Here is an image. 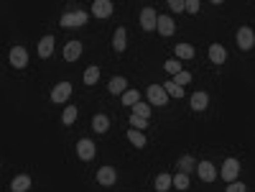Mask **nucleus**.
<instances>
[{
	"instance_id": "f257e3e1",
	"label": "nucleus",
	"mask_w": 255,
	"mask_h": 192,
	"mask_svg": "<svg viewBox=\"0 0 255 192\" xmlns=\"http://www.w3.org/2000/svg\"><path fill=\"white\" fill-rule=\"evenodd\" d=\"M235 41H237V49L250 51V49L255 47V31H253L250 26H240L237 34H235Z\"/></svg>"
},
{
	"instance_id": "f03ea898",
	"label": "nucleus",
	"mask_w": 255,
	"mask_h": 192,
	"mask_svg": "<svg viewBox=\"0 0 255 192\" xmlns=\"http://www.w3.org/2000/svg\"><path fill=\"white\" fill-rule=\"evenodd\" d=\"M146 95H148V102L156 105V108H163L169 102V93H166V87H163V85H151L146 90Z\"/></svg>"
},
{
	"instance_id": "7ed1b4c3",
	"label": "nucleus",
	"mask_w": 255,
	"mask_h": 192,
	"mask_svg": "<svg viewBox=\"0 0 255 192\" xmlns=\"http://www.w3.org/2000/svg\"><path fill=\"white\" fill-rule=\"evenodd\" d=\"M8 62H10L13 69H26V64H28V51H26L23 47H13V49L8 51Z\"/></svg>"
},
{
	"instance_id": "20e7f679",
	"label": "nucleus",
	"mask_w": 255,
	"mask_h": 192,
	"mask_svg": "<svg viewBox=\"0 0 255 192\" xmlns=\"http://www.w3.org/2000/svg\"><path fill=\"white\" fill-rule=\"evenodd\" d=\"M87 13L84 10H72V13H64L62 16V26L64 28H79V26H84L87 23Z\"/></svg>"
},
{
	"instance_id": "39448f33",
	"label": "nucleus",
	"mask_w": 255,
	"mask_h": 192,
	"mask_svg": "<svg viewBox=\"0 0 255 192\" xmlns=\"http://www.w3.org/2000/svg\"><path fill=\"white\" fill-rule=\"evenodd\" d=\"M222 180L224 182H237V174H240V161L237 159H224V164H222Z\"/></svg>"
},
{
	"instance_id": "423d86ee",
	"label": "nucleus",
	"mask_w": 255,
	"mask_h": 192,
	"mask_svg": "<svg viewBox=\"0 0 255 192\" xmlns=\"http://www.w3.org/2000/svg\"><path fill=\"white\" fill-rule=\"evenodd\" d=\"M72 82H59L54 90H51V102H56V105H62V102H67L72 97Z\"/></svg>"
},
{
	"instance_id": "0eeeda50",
	"label": "nucleus",
	"mask_w": 255,
	"mask_h": 192,
	"mask_svg": "<svg viewBox=\"0 0 255 192\" xmlns=\"http://www.w3.org/2000/svg\"><path fill=\"white\" fill-rule=\"evenodd\" d=\"M141 28L143 31H156L158 28V13L153 8H143L141 10Z\"/></svg>"
},
{
	"instance_id": "6e6552de",
	"label": "nucleus",
	"mask_w": 255,
	"mask_h": 192,
	"mask_svg": "<svg viewBox=\"0 0 255 192\" xmlns=\"http://www.w3.org/2000/svg\"><path fill=\"white\" fill-rule=\"evenodd\" d=\"M95 154H97V146L89 141V139H79V141H77V156H79L82 161H92Z\"/></svg>"
},
{
	"instance_id": "1a4fd4ad",
	"label": "nucleus",
	"mask_w": 255,
	"mask_h": 192,
	"mask_svg": "<svg viewBox=\"0 0 255 192\" xmlns=\"http://www.w3.org/2000/svg\"><path fill=\"white\" fill-rule=\"evenodd\" d=\"M112 13H115L112 0H95L92 3V16L95 18H110Z\"/></svg>"
},
{
	"instance_id": "9d476101",
	"label": "nucleus",
	"mask_w": 255,
	"mask_h": 192,
	"mask_svg": "<svg viewBox=\"0 0 255 192\" xmlns=\"http://www.w3.org/2000/svg\"><path fill=\"white\" fill-rule=\"evenodd\" d=\"M97 182H100L102 187H112V185L117 182L115 167H100V169H97Z\"/></svg>"
},
{
	"instance_id": "9b49d317",
	"label": "nucleus",
	"mask_w": 255,
	"mask_h": 192,
	"mask_svg": "<svg viewBox=\"0 0 255 192\" xmlns=\"http://www.w3.org/2000/svg\"><path fill=\"white\" fill-rule=\"evenodd\" d=\"M197 174H199L202 182H215L217 180V169H215L212 161H199V164H197Z\"/></svg>"
},
{
	"instance_id": "f8f14e48",
	"label": "nucleus",
	"mask_w": 255,
	"mask_h": 192,
	"mask_svg": "<svg viewBox=\"0 0 255 192\" xmlns=\"http://www.w3.org/2000/svg\"><path fill=\"white\" fill-rule=\"evenodd\" d=\"M189 105H191V110H194V113H202V110H207V105H209V95H207L204 90L194 93V95H191V100H189Z\"/></svg>"
},
{
	"instance_id": "ddd939ff",
	"label": "nucleus",
	"mask_w": 255,
	"mask_h": 192,
	"mask_svg": "<svg viewBox=\"0 0 255 192\" xmlns=\"http://www.w3.org/2000/svg\"><path fill=\"white\" fill-rule=\"evenodd\" d=\"M209 62L212 64H224L227 62V49H224L222 44H212V47H209Z\"/></svg>"
},
{
	"instance_id": "4468645a",
	"label": "nucleus",
	"mask_w": 255,
	"mask_h": 192,
	"mask_svg": "<svg viewBox=\"0 0 255 192\" xmlns=\"http://www.w3.org/2000/svg\"><path fill=\"white\" fill-rule=\"evenodd\" d=\"M171 187H174V174L161 172V174L156 177V182H153V190H156V192H169Z\"/></svg>"
},
{
	"instance_id": "2eb2a0df",
	"label": "nucleus",
	"mask_w": 255,
	"mask_h": 192,
	"mask_svg": "<svg viewBox=\"0 0 255 192\" xmlns=\"http://www.w3.org/2000/svg\"><path fill=\"white\" fill-rule=\"evenodd\" d=\"M79 56H82V41H67V47H64L67 62H77Z\"/></svg>"
},
{
	"instance_id": "dca6fc26",
	"label": "nucleus",
	"mask_w": 255,
	"mask_h": 192,
	"mask_svg": "<svg viewBox=\"0 0 255 192\" xmlns=\"http://www.w3.org/2000/svg\"><path fill=\"white\" fill-rule=\"evenodd\" d=\"M156 31H158L161 36H174V31H176L174 18H171V16H158V28H156Z\"/></svg>"
},
{
	"instance_id": "f3484780",
	"label": "nucleus",
	"mask_w": 255,
	"mask_h": 192,
	"mask_svg": "<svg viewBox=\"0 0 255 192\" xmlns=\"http://www.w3.org/2000/svg\"><path fill=\"white\" fill-rule=\"evenodd\" d=\"M108 90H110V95H120V97H123L125 95V90H128V80L125 77H112L110 82H108Z\"/></svg>"
},
{
	"instance_id": "a211bd4d",
	"label": "nucleus",
	"mask_w": 255,
	"mask_h": 192,
	"mask_svg": "<svg viewBox=\"0 0 255 192\" xmlns=\"http://www.w3.org/2000/svg\"><path fill=\"white\" fill-rule=\"evenodd\" d=\"M31 190V177L28 174H18V177H13V182H10V192H28Z\"/></svg>"
},
{
	"instance_id": "6ab92c4d",
	"label": "nucleus",
	"mask_w": 255,
	"mask_h": 192,
	"mask_svg": "<svg viewBox=\"0 0 255 192\" xmlns=\"http://www.w3.org/2000/svg\"><path fill=\"white\" fill-rule=\"evenodd\" d=\"M54 54V36H43L38 41V56L41 59H49Z\"/></svg>"
},
{
	"instance_id": "aec40b11",
	"label": "nucleus",
	"mask_w": 255,
	"mask_h": 192,
	"mask_svg": "<svg viewBox=\"0 0 255 192\" xmlns=\"http://www.w3.org/2000/svg\"><path fill=\"white\" fill-rule=\"evenodd\" d=\"M108 128H110V118L102 115V113H97V115L92 118V131H95V134H108Z\"/></svg>"
},
{
	"instance_id": "412c9836",
	"label": "nucleus",
	"mask_w": 255,
	"mask_h": 192,
	"mask_svg": "<svg viewBox=\"0 0 255 192\" xmlns=\"http://www.w3.org/2000/svg\"><path fill=\"white\" fill-rule=\"evenodd\" d=\"M125 44H128V31L120 26L117 31H115V36H112V49L115 51H125Z\"/></svg>"
},
{
	"instance_id": "4be33fe9",
	"label": "nucleus",
	"mask_w": 255,
	"mask_h": 192,
	"mask_svg": "<svg viewBox=\"0 0 255 192\" xmlns=\"http://www.w3.org/2000/svg\"><path fill=\"white\" fill-rule=\"evenodd\" d=\"M128 141L136 146V149H143V146L148 144L146 136H143V131H138V128H130V131H128Z\"/></svg>"
},
{
	"instance_id": "5701e85b",
	"label": "nucleus",
	"mask_w": 255,
	"mask_h": 192,
	"mask_svg": "<svg viewBox=\"0 0 255 192\" xmlns=\"http://www.w3.org/2000/svg\"><path fill=\"white\" fill-rule=\"evenodd\" d=\"M100 82V67H87L84 69V85H89V87H92V85H97Z\"/></svg>"
},
{
	"instance_id": "b1692460",
	"label": "nucleus",
	"mask_w": 255,
	"mask_h": 192,
	"mask_svg": "<svg viewBox=\"0 0 255 192\" xmlns=\"http://www.w3.org/2000/svg\"><path fill=\"white\" fill-rule=\"evenodd\" d=\"M174 54L179 59H194V47H191V44H176Z\"/></svg>"
},
{
	"instance_id": "393cba45",
	"label": "nucleus",
	"mask_w": 255,
	"mask_h": 192,
	"mask_svg": "<svg viewBox=\"0 0 255 192\" xmlns=\"http://www.w3.org/2000/svg\"><path fill=\"white\" fill-rule=\"evenodd\" d=\"M77 115H79V108H77V105H67V108H64V115H62V123H64V126H72L74 121H77Z\"/></svg>"
},
{
	"instance_id": "a878e982",
	"label": "nucleus",
	"mask_w": 255,
	"mask_h": 192,
	"mask_svg": "<svg viewBox=\"0 0 255 192\" xmlns=\"http://www.w3.org/2000/svg\"><path fill=\"white\" fill-rule=\"evenodd\" d=\"M141 102V93L138 90H125V95H123V105H138Z\"/></svg>"
},
{
	"instance_id": "bb28decb",
	"label": "nucleus",
	"mask_w": 255,
	"mask_h": 192,
	"mask_svg": "<svg viewBox=\"0 0 255 192\" xmlns=\"http://www.w3.org/2000/svg\"><path fill=\"white\" fill-rule=\"evenodd\" d=\"M174 187L176 190H186L189 187V174L186 172H176L174 174Z\"/></svg>"
},
{
	"instance_id": "cd10ccee",
	"label": "nucleus",
	"mask_w": 255,
	"mask_h": 192,
	"mask_svg": "<svg viewBox=\"0 0 255 192\" xmlns=\"http://www.w3.org/2000/svg\"><path fill=\"white\" fill-rule=\"evenodd\" d=\"M163 87H166V93H169V95H174V97H184V87H182V85H176L174 80H169Z\"/></svg>"
},
{
	"instance_id": "c85d7f7f",
	"label": "nucleus",
	"mask_w": 255,
	"mask_h": 192,
	"mask_svg": "<svg viewBox=\"0 0 255 192\" xmlns=\"http://www.w3.org/2000/svg\"><path fill=\"white\" fill-rule=\"evenodd\" d=\"M163 69H166L169 75H174V77L179 75V72H184V69H182V64H179V59H166V64H163Z\"/></svg>"
},
{
	"instance_id": "c756f323",
	"label": "nucleus",
	"mask_w": 255,
	"mask_h": 192,
	"mask_svg": "<svg viewBox=\"0 0 255 192\" xmlns=\"http://www.w3.org/2000/svg\"><path fill=\"white\" fill-rule=\"evenodd\" d=\"M151 105H146V102H138V105H133V115H141V118H151Z\"/></svg>"
},
{
	"instance_id": "7c9ffc66",
	"label": "nucleus",
	"mask_w": 255,
	"mask_h": 192,
	"mask_svg": "<svg viewBox=\"0 0 255 192\" xmlns=\"http://www.w3.org/2000/svg\"><path fill=\"white\" fill-rule=\"evenodd\" d=\"M130 128H138V131L148 128V118H141V115H133L130 113Z\"/></svg>"
},
{
	"instance_id": "2f4dec72",
	"label": "nucleus",
	"mask_w": 255,
	"mask_h": 192,
	"mask_svg": "<svg viewBox=\"0 0 255 192\" xmlns=\"http://www.w3.org/2000/svg\"><path fill=\"white\" fill-rule=\"evenodd\" d=\"M179 167H182V172L189 174V172L194 169V159H191V156H182V159H179Z\"/></svg>"
},
{
	"instance_id": "473e14b6",
	"label": "nucleus",
	"mask_w": 255,
	"mask_h": 192,
	"mask_svg": "<svg viewBox=\"0 0 255 192\" xmlns=\"http://www.w3.org/2000/svg\"><path fill=\"white\" fill-rule=\"evenodd\" d=\"M174 82L184 87V85H189V82H191V75H189V72H179V75L174 77Z\"/></svg>"
},
{
	"instance_id": "72a5a7b5",
	"label": "nucleus",
	"mask_w": 255,
	"mask_h": 192,
	"mask_svg": "<svg viewBox=\"0 0 255 192\" xmlns=\"http://www.w3.org/2000/svg\"><path fill=\"white\" fill-rule=\"evenodd\" d=\"M199 0H186V13H191V16H197V13H199Z\"/></svg>"
},
{
	"instance_id": "f704fd0d",
	"label": "nucleus",
	"mask_w": 255,
	"mask_h": 192,
	"mask_svg": "<svg viewBox=\"0 0 255 192\" xmlns=\"http://www.w3.org/2000/svg\"><path fill=\"white\" fill-rule=\"evenodd\" d=\"M169 8H171L174 13H182V10H186V3H184V0H171Z\"/></svg>"
},
{
	"instance_id": "c9c22d12",
	"label": "nucleus",
	"mask_w": 255,
	"mask_h": 192,
	"mask_svg": "<svg viewBox=\"0 0 255 192\" xmlns=\"http://www.w3.org/2000/svg\"><path fill=\"white\" fill-rule=\"evenodd\" d=\"M224 192H248V187H245L243 182H230Z\"/></svg>"
}]
</instances>
